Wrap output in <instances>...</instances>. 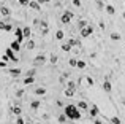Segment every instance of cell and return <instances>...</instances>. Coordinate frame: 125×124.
Listing matches in <instances>:
<instances>
[{"mask_svg": "<svg viewBox=\"0 0 125 124\" xmlns=\"http://www.w3.org/2000/svg\"><path fill=\"white\" fill-rule=\"evenodd\" d=\"M0 124H95L67 75L11 41L0 57Z\"/></svg>", "mask_w": 125, "mask_h": 124, "instance_id": "6da1fadb", "label": "cell"}, {"mask_svg": "<svg viewBox=\"0 0 125 124\" xmlns=\"http://www.w3.org/2000/svg\"><path fill=\"white\" fill-rule=\"evenodd\" d=\"M52 64L73 81L95 124H125V22Z\"/></svg>", "mask_w": 125, "mask_h": 124, "instance_id": "7a4b0ae2", "label": "cell"}, {"mask_svg": "<svg viewBox=\"0 0 125 124\" xmlns=\"http://www.w3.org/2000/svg\"><path fill=\"white\" fill-rule=\"evenodd\" d=\"M125 10V0H0V30L37 43L81 38Z\"/></svg>", "mask_w": 125, "mask_h": 124, "instance_id": "3957f363", "label": "cell"}]
</instances>
